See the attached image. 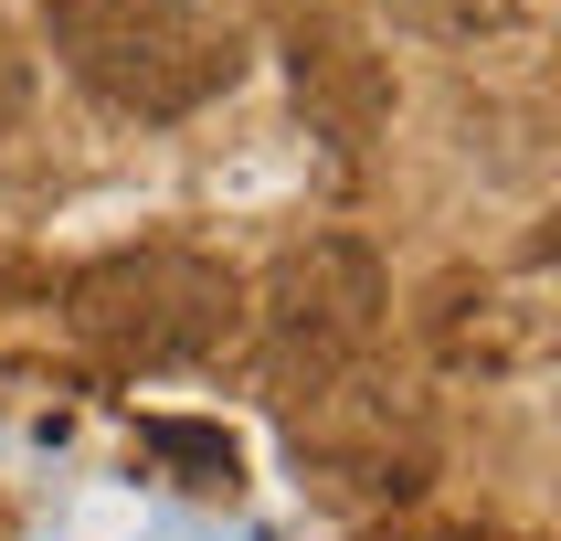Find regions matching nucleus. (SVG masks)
Here are the masks:
<instances>
[{"instance_id":"obj_9","label":"nucleus","mask_w":561,"mask_h":541,"mask_svg":"<svg viewBox=\"0 0 561 541\" xmlns=\"http://www.w3.org/2000/svg\"><path fill=\"white\" fill-rule=\"evenodd\" d=\"M22 95H32V64H22V54H11V43H0V127L22 117Z\"/></svg>"},{"instance_id":"obj_5","label":"nucleus","mask_w":561,"mask_h":541,"mask_svg":"<svg viewBox=\"0 0 561 541\" xmlns=\"http://www.w3.org/2000/svg\"><path fill=\"white\" fill-rule=\"evenodd\" d=\"M424 340H435L445 372L508 382L551 350V308H540V286H508V277H445L435 308H424Z\"/></svg>"},{"instance_id":"obj_1","label":"nucleus","mask_w":561,"mask_h":541,"mask_svg":"<svg viewBox=\"0 0 561 541\" xmlns=\"http://www.w3.org/2000/svg\"><path fill=\"white\" fill-rule=\"evenodd\" d=\"M43 43L117 117H191L244 75V22L222 0H54Z\"/></svg>"},{"instance_id":"obj_2","label":"nucleus","mask_w":561,"mask_h":541,"mask_svg":"<svg viewBox=\"0 0 561 541\" xmlns=\"http://www.w3.org/2000/svg\"><path fill=\"white\" fill-rule=\"evenodd\" d=\"M64 318H75L106 361H127V372H170V361H213V350L244 329V286H233L222 255L117 245V255H85V266L64 277Z\"/></svg>"},{"instance_id":"obj_6","label":"nucleus","mask_w":561,"mask_h":541,"mask_svg":"<svg viewBox=\"0 0 561 541\" xmlns=\"http://www.w3.org/2000/svg\"><path fill=\"white\" fill-rule=\"evenodd\" d=\"M286 64H297V106H308L329 138H371L381 127V106H392V86H381V64L350 43V32H329V22H308L297 43H286Z\"/></svg>"},{"instance_id":"obj_8","label":"nucleus","mask_w":561,"mask_h":541,"mask_svg":"<svg viewBox=\"0 0 561 541\" xmlns=\"http://www.w3.org/2000/svg\"><path fill=\"white\" fill-rule=\"evenodd\" d=\"M530 0H392V22L413 32H445V43H477V32H508Z\"/></svg>"},{"instance_id":"obj_4","label":"nucleus","mask_w":561,"mask_h":541,"mask_svg":"<svg viewBox=\"0 0 561 541\" xmlns=\"http://www.w3.org/2000/svg\"><path fill=\"white\" fill-rule=\"evenodd\" d=\"M286 446H297V467H318L350 499H413L424 488V425L381 382H360V361L308 382V404L286 414Z\"/></svg>"},{"instance_id":"obj_7","label":"nucleus","mask_w":561,"mask_h":541,"mask_svg":"<svg viewBox=\"0 0 561 541\" xmlns=\"http://www.w3.org/2000/svg\"><path fill=\"white\" fill-rule=\"evenodd\" d=\"M138 446H149L181 488H202V499H233V488H244V446L222 436V425H191V414H138Z\"/></svg>"},{"instance_id":"obj_3","label":"nucleus","mask_w":561,"mask_h":541,"mask_svg":"<svg viewBox=\"0 0 561 541\" xmlns=\"http://www.w3.org/2000/svg\"><path fill=\"white\" fill-rule=\"evenodd\" d=\"M381 308H392V277H381V255L360 234H318L297 245L265 277V361H276V393L297 404L308 382L350 372L360 350H371Z\"/></svg>"}]
</instances>
